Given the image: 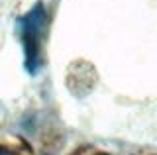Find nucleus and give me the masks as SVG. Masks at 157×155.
Returning <instances> with one entry per match:
<instances>
[{
    "label": "nucleus",
    "mask_w": 157,
    "mask_h": 155,
    "mask_svg": "<svg viewBox=\"0 0 157 155\" xmlns=\"http://www.w3.org/2000/svg\"><path fill=\"white\" fill-rule=\"evenodd\" d=\"M0 155H33V151L26 142L12 138L8 142H0Z\"/></svg>",
    "instance_id": "nucleus-1"
},
{
    "label": "nucleus",
    "mask_w": 157,
    "mask_h": 155,
    "mask_svg": "<svg viewBox=\"0 0 157 155\" xmlns=\"http://www.w3.org/2000/svg\"><path fill=\"white\" fill-rule=\"evenodd\" d=\"M73 155H110V153L100 151V149H96V147H88V145H85V147H78Z\"/></svg>",
    "instance_id": "nucleus-2"
}]
</instances>
